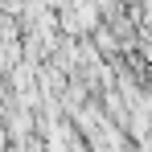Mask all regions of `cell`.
I'll return each mask as SVG.
<instances>
[{
  "instance_id": "obj_1",
  "label": "cell",
  "mask_w": 152,
  "mask_h": 152,
  "mask_svg": "<svg viewBox=\"0 0 152 152\" xmlns=\"http://www.w3.org/2000/svg\"><path fill=\"white\" fill-rule=\"evenodd\" d=\"M140 152H152V136H144V140H140Z\"/></svg>"
}]
</instances>
